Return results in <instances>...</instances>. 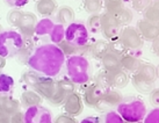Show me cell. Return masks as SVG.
Here are the masks:
<instances>
[{
	"label": "cell",
	"mask_w": 159,
	"mask_h": 123,
	"mask_svg": "<svg viewBox=\"0 0 159 123\" xmlns=\"http://www.w3.org/2000/svg\"><path fill=\"white\" fill-rule=\"evenodd\" d=\"M65 61L66 56L58 45L43 44L33 51L27 59V64L37 73L53 78L61 73Z\"/></svg>",
	"instance_id": "1"
},
{
	"label": "cell",
	"mask_w": 159,
	"mask_h": 123,
	"mask_svg": "<svg viewBox=\"0 0 159 123\" xmlns=\"http://www.w3.org/2000/svg\"><path fill=\"white\" fill-rule=\"evenodd\" d=\"M67 77L75 85H84L89 80V63L83 55L69 56L65 61Z\"/></svg>",
	"instance_id": "2"
},
{
	"label": "cell",
	"mask_w": 159,
	"mask_h": 123,
	"mask_svg": "<svg viewBox=\"0 0 159 123\" xmlns=\"http://www.w3.org/2000/svg\"><path fill=\"white\" fill-rule=\"evenodd\" d=\"M116 108L125 123H139L146 115L145 103L137 98H123Z\"/></svg>",
	"instance_id": "3"
},
{
	"label": "cell",
	"mask_w": 159,
	"mask_h": 123,
	"mask_svg": "<svg viewBox=\"0 0 159 123\" xmlns=\"http://www.w3.org/2000/svg\"><path fill=\"white\" fill-rule=\"evenodd\" d=\"M25 47V37L19 31L6 30L0 33V56L11 58L19 55Z\"/></svg>",
	"instance_id": "4"
},
{
	"label": "cell",
	"mask_w": 159,
	"mask_h": 123,
	"mask_svg": "<svg viewBox=\"0 0 159 123\" xmlns=\"http://www.w3.org/2000/svg\"><path fill=\"white\" fill-rule=\"evenodd\" d=\"M64 40L67 43L78 47V48L86 47L89 45V29L81 22H72L70 25H67V27L65 28Z\"/></svg>",
	"instance_id": "5"
},
{
	"label": "cell",
	"mask_w": 159,
	"mask_h": 123,
	"mask_svg": "<svg viewBox=\"0 0 159 123\" xmlns=\"http://www.w3.org/2000/svg\"><path fill=\"white\" fill-rule=\"evenodd\" d=\"M101 34L107 41H119V36L121 33V25L119 21L111 15L105 12L101 14Z\"/></svg>",
	"instance_id": "6"
},
{
	"label": "cell",
	"mask_w": 159,
	"mask_h": 123,
	"mask_svg": "<svg viewBox=\"0 0 159 123\" xmlns=\"http://www.w3.org/2000/svg\"><path fill=\"white\" fill-rule=\"evenodd\" d=\"M119 41L123 48L129 50H137L143 47V39L139 35L138 30L130 26H125L121 29Z\"/></svg>",
	"instance_id": "7"
},
{
	"label": "cell",
	"mask_w": 159,
	"mask_h": 123,
	"mask_svg": "<svg viewBox=\"0 0 159 123\" xmlns=\"http://www.w3.org/2000/svg\"><path fill=\"white\" fill-rule=\"evenodd\" d=\"M23 114L25 123H53L51 112L41 105L27 108Z\"/></svg>",
	"instance_id": "8"
},
{
	"label": "cell",
	"mask_w": 159,
	"mask_h": 123,
	"mask_svg": "<svg viewBox=\"0 0 159 123\" xmlns=\"http://www.w3.org/2000/svg\"><path fill=\"white\" fill-rule=\"evenodd\" d=\"M33 88L43 99L51 102L55 94H56V91H57V84H56V80H53L51 77H47V75H42Z\"/></svg>",
	"instance_id": "9"
},
{
	"label": "cell",
	"mask_w": 159,
	"mask_h": 123,
	"mask_svg": "<svg viewBox=\"0 0 159 123\" xmlns=\"http://www.w3.org/2000/svg\"><path fill=\"white\" fill-rule=\"evenodd\" d=\"M106 89L107 88L102 87L101 85H99L98 83L89 85L85 88L84 94H83V101L87 107L95 109L98 105L100 103V101L102 100L103 93Z\"/></svg>",
	"instance_id": "10"
},
{
	"label": "cell",
	"mask_w": 159,
	"mask_h": 123,
	"mask_svg": "<svg viewBox=\"0 0 159 123\" xmlns=\"http://www.w3.org/2000/svg\"><path fill=\"white\" fill-rule=\"evenodd\" d=\"M37 23L36 15L31 12H23L18 25L20 34L25 37V40H29L35 35V27Z\"/></svg>",
	"instance_id": "11"
},
{
	"label": "cell",
	"mask_w": 159,
	"mask_h": 123,
	"mask_svg": "<svg viewBox=\"0 0 159 123\" xmlns=\"http://www.w3.org/2000/svg\"><path fill=\"white\" fill-rule=\"evenodd\" d=\"M122 100H123V97H122V94L119 91L111 89V88H107L105 93H103L102 100L100 101V103L98 105L95 109L99 110V112L109 110L113 107H117Z\"/></svg>",
	"instance_id": "12"
},
{
	"label": "cell",
	"mask_w": 159,
	"mask_h": 123,
	"mask_svg": "<svg viewBox=\"0 0 159 123\" xmlns=\"http://www.w3.org/2000/svg\"><path fill=\"white\" fill-rule=\"evenodd\" d=\"M64 112L70 116H78L83 113L84 109V101L78 93H71L70 95H67V98L64 101Z\"/></svg>",
	"instance_id": "13"
},
{
	"label": "cell",
	"mask_w": 159,
	"mask_h": 123,
	"mask_svg": "<svg viewBox=\"0 0 159 123\" xmlns=\"http://www.w3.org/2000/svg\"><path fill=\"white\" fill-rule=\"evenodd\" d=\"M105 73H106V80L109 87L123 88L128 85L129 75L123 69L108 71V72H105Z\"/></svg>",
	"instance_id": "14"
},
{
	"label": "cell",
	"mask_w": 159,
	"mask_h": 123,
	"mask_svg": "<svg viewBox=\"0 0 159 123\" xmlns=\"http://www.w3.org/2000/svg\"><path fill=\"white\" fill-rule=\"evenodd\" d=\"M137 30L139 33V35L142 36V39H144L146 41H155L156 39L159 37V30L158 27L155 23L146 21V20H139L137 22Z\"/></svg>",
	"instance_id": "15"
},
{
	"label": "cell",
	"mask_w": 159,
	"mask_h": 123,
	"mask_svg": "<svg viewBox=\"0 0 159 123\" xmlns=\"http://www.w3.org/2000/svg\"><path fill=\"white\" fill-rule=\"evenodd\" d=\"M101 64L106 72L119 70L121 69V55L111 50L101 58Z\"/></svg>",
	"instance_id": "16"
},
{
	"label": "cell",
	"mask_w": 159,
	"mask_h": 123,
	"mask_svg": "<svg viewBox=\"0 0 159 123\" xmlns=\"http://www.w3.org/2000/svg\"><path fill=\"white\" fill-rule=\"evenodd\" d=\"M137 75L138 78L149 81V83H155L157 79V67L152 64H148V63H142L141 66L138 67V70L133 73Z\"/></svg>",
	"instance_id": "17"
},
{
	"label": "cell",
	"mask_w": 159,
	"mask_h": 123,
	"mask_svg": "<svg viewBox=\"0 0 159 123\" xmlns=\"http://www.w3.org/2000/svg\"><path fill=\"white\" fill-rule=\"evenodd\" d=\"M20 101L7 95H0V112L7 115H13L20 110Z\"/></svg>",
	"instance_id": "18"
},
{
	"label": "cell",
	"mask_w": 159,
	"mask_h": 123,
	"mask_svg": "<svg viewBox=\"0 0 159 123\" xmlns=\"http://www.w3.org/2000/svg\"><path fill=\"white\" fill-rule=\"evenodd\" d=\"M35 8L40 15L50 16L58 9V4L56 0H39L35 5Z\"/></svg>",
	"instance_id": "19"
},
{
	"label": "cell",
	"mask_w": 159,
	"mask_h": 123,
	"mask_svg": "<svg viewBox=\"0 0 159 123\" xmlns=\"http://www.w3.org/2000/svg\"><path fill=\"white\" fill-rule=\"evenodd\" d=\"M42 102H43V98L41 97L36 91H34V89L25 91L21 94V101H20V103L23 107H26V108H29V107H33V106H39Z\"/></svg>",
	"instance_id": "20"
},
{
	"label": "cell",
	"mask_w": 159,
	"mask_h": 123,
	"mask_svg": "<svg viewBox=\"0 0 159 123\" xmlns=\"http://www.w3.org/2000/svg\"><path fill=\"white\" fill-rule=\"evenodd\" d=\"M111 43L109 41L107 40H98L97 42H94L93 44H91V55L95 59H100L106 55L107 52L111 51Z\"/></svg>",
	"instance_id": "21"
},
{
	"label": "cell",
	"mask_w": 159,
	"mask_h": 123,
	"mask_svg": "<svg viewBox=\"0 0 159 123\" xmlns=\"http://www.w3.org/2000/svg\"><path fill=\"white\" fill-rule=\"evenodd\" d=\"M142 62L133 55H121V69H123L125 72L135 73L138 67L141 66Z\"/></svg>",
	"instance_id": "22"
},
{
	"label": "cell",
	"mask_w": 159,
	"mask_h": 123,
	"mask_svg": "<svg viewBox=\"0 0 159 123\" xmlns=\"http://www.w3.org/2000/svg\"><path fill=\"white\" fill-rule=\"evenodd\" d=\"M56 19L61 25H70L75 20V11L70 6H61L56 11Z\"/></svg>",
	"instance_id": "23"
},
{
	"label": "cell",
	"mask_w": 159,
	"mask_h": 123,
	"mask_svg": "<svg viewBox=\"0 0 159 123\" xmlns=\"http://www.w3.org/2000/svg\"><path fill=\"white\" fill-rule=\"evenodd\" d=\"M111 15L119 21L121 27L128 26L134 19V14H133V12H131V9L127 8V7H124V6L122 8H120L119 11H116L115 13H113Z\"/></svg>",
	"instance_id": "24"
},
{
	"label": "cell",
	"mask_w": 159,
	"mask_h": 123,
	"mask_svg": "<svg viewBox=\"0 0 159 123\" xmlns=\"http://www.w3.org/2000/svg\"><path fill=\"white\" fill-rule=\"evenodd\" d=\"M131 81H133L134 87L136 88L138 92L143 93V94H150L153 91V88H155V83L145 81V80L138 78L135 75H133V77H131Z\"/></svg>",
	"instance_id": "25"
},
{
	"label": "cell",
	"mask_w": 159,
	"mask_h": 123,
	"mask_svg": "<svg viewBox=\"0 0 159 123\" xmlns=\"http://www.w3.org/2000/svg\"><path fill=\"white\" fill-rule=\"evenodd\" d=\"M53 26H55V23H53V21L51 19H49V18L42 19V20L37 21V23H36L35 35H37V36L49 35L51 29L53 28Z\"/></svg>",
	"instance_id": "26"
},
{
	"label": "cell",
	"mask_w": 159,
	"mask_h": 123,
	"mask_svg": "<svg viewBox=\"0 0 159 123\" xmlns=\"http://www.w3.org/2000/svg\"><path fill=\"white\" fill-rule=\"evenodd\" d=\"M14 87V79L8 75L0 73V95H7Z\"/></svg>",
	"instance_id": "27"
},
{
	"label": "cell",
	"mask_w": 159,
	"mask_h": 123,
	"mask_svg": "<svg viewBox=\"0 0 159 123\" xmlns=\"http://www.w3.org/2000/svg\"><path fill=\"white\" fill-rule=\"evenodd\" d=\"M50 40L52 42L53 44H56L57 45L58 43H61L62 41H64V36H65V28L63 25L61 23H58V25H55L53 28L51 29L50 31Z\"/></svg>",
	"instance_id": "28"
},
{
	"label": "cell",
	"mask_w": 159,
	"mask_h": 123,
	"mask_svg": "<svg viewBox=\"0 0 159 123\" xmlns=\"http://www.w3.org/2000/svg\"><path fill=\"white\" fill-rule=\"evenodd\" d=\"M87 29L92 33H99L101 30V14H91L87 19Z\"/></svg>",
	"instance_id": "29"
},
{
	"label": "cell",
	"mask_w": 159,
	"mask_h": 123,
	"mask_svg": "<svg viewBox=\"0 0 159 123\" xmlns=\"http://www.w3.org/2000/svg\"><path fill=\"white\" fill-rule=\"evenodd\" d=\"M102 7V0H84V8L89 14H97Z\"/></svg>",
	"instance_id": "30"
},
{
	"label": "cell",
	"mask_w": 159,
	"mask_h": 123,
	"mask_svg": "<svg viewBox=\"0 0 159 123\" xmlns=\"http://www.w3.org/2000/svg\"><path fill=\"white\" fill-rule=\"evenodd\" d=\"M41 75H42L37 73L35 71H26L22 75V80H23V83L27 84L28 86L34 87L36 85V83L39 81V79L41 78Z\"/></svg>",
	"instance_id": "31"
},
{
	"label": "cell",
	"mask_w": 159,
	"mask_h": 123,
	"mask_svg": "<svg viewBox=\"0 0 159 123\" xmlns=\"http://www.w3.org/2000/svg\"><path fill=\"white\" fill-rule=\"evenodd\" d=\"M123 2H124V0H103L106 12L109 14L115 13L116 11H119L120 8H122L124 6Z\"/></svg>",
	"instance_id": "32"
},
{
	"label": "cell",
	"mask_w": 159,
	"mask_h": 123,
	"mask_svg": "<svg viewBox=\"0 0 159 123\" xmlns=\"http://www.w3.org/2000/svg\"><path fill=\"white\" fill-rule=\"evenodd\" d=\"M22 11H20L18 8H14L12 11H9L7 14V22L9 23V26L12 27H18L19 21L22 16Z\"/></svg>",
	"instance_id": "33"
},
{
	"label": "cell",
	"mask_w": 159,
	"mask_h": 123,
	"mask_svg": "<svg viewBox=\"0 0 159 123\" xmlns=\"http://www.w3.org/2000/svg\"><path fill=\"white\" fill-rule=\"evenodd\" d=\"M143 15H144V20L151 22V23L157 25V23L159 22V14L157 13V11L153 8L152 5L149 6V7L143 12Z\"/></svg>",
	"instance_id": "34"
},
{
	"label": "cell",
	"mask_w": 159,
	"mask_h": 123,
	"mask_svg": "<svg viewBox=\"0 0 159 123\" xmlns=\"http://www.w3.org/2000/svg\"><path fill=\"white\" fill-rule=\"evenodd\" d=\"M102 123H125L123 121V119L120 116V114L114 110H109L107 112L105 116H103V122Z\"/></svg>",
	"instance_id": "35"
},
{
	"label": "cell",
	"mask_w": 159,
	"mask_h": 123,
	"mask_svg": "<svg viewBox=\"0 0 159 123\" xmlns=\"http://www.w3.org/2000/svg\"><path fill=\"white\" fill-rule=\"evenodd\" d=\"M153 0H131L133 9L136 12H144L149 6H151Z\"/></svg>",
	"instance_id": "36"
},
{
	"label": "cell",
	"mask_w": 159,
	"mask_h": 123,
	"mask_svg": "<svg viewBox=\"0 0 159 123\" xmlns=\"http://www.w3.org/2000/svg\"><path fill=\"white\" fill-rule=\"evenodd\" d=\"M143 123H159V108L149 112L143 120Z\"/></svg>",
	"instance_id": "37"
},
{
	"label": "cell",
	"mask_w": 159,
	"mask_h": 123,
	"mask_svg": "<svg viewBox=\"0 0 159 123\" xmlns=\"http://www.w3.org/2000/svg\"><path fill=\"white\" fill-rule=\"evenodd\" d=\"M53 123H78L77 120L73 117V116H70V115H58L56 119L53 120Z\"/></svg>",
	"instance_id": "38"
},
{
	"label": "cell",
	"mask_w": 159,
	"mask_h": 123,
	"mask_svg": "<svg viewBox=\"0 0 159 123\" xmlns=\"http://www.w3.org/2000/svg\"><path fill=\"white\" fill-rule=\"evenodd\" d=\"M150 103L155 108H159V88H153L150 93Z\"/></svg>",
	"instance_id": "39"
},
{
	"label": "cell",
	"mask_w": 159,
	"mask_h": 123,
	"mask_svg": "<svg viewBox=\"0 0 159 123\" xmlns=\"http://www.w3.org/2000/svg\"><path fill=\"white\" fill-rule=\"evenodd\" d=\"M11 123H25V114L19 110L11 115Z\"/></svg>",
	"instance_id": "40"
},
{
	"label": "cell",
	"mask_w": 159,
	"mask_h": 123,
	"mask_svg": "<svg viewBox=\"0 0 159 123\" xmlns=\"http://www.w3.org/2000/svg\"><path fill=\"white\" fill-rule=\"evenodd\" d=\"M9 6H12L14 8H20V7H23L28 4L29 0H5Z\"/></svg>",
	"instance_id": "41"
},
{
	"label": "cell",
	"mask_w": 159,
	"mask_h": 123,
	"mask_svg": "<svg viewBox=\"0 0 159 123\" xmlns=\"http://www.w3.org/2000/svg\"><path fill=\"white\" fill-rule=\"evenodd\" d=\"M152 51H153L156 56L159 57V37L156 39L155 41H152Z\"/></svg>",
	"instance_id": "42"
},
{
	"label": "cell",
	"mask_w": 159,
	"mask_h": 123,
	"mask_svg": "<svg viewBox=\"0 0 159 123\" xmlns=\"http://www.w3.org/2000/svg\"><path fill=\"white\" fill-rule=\"evenodd\" d=\"M79 123H100V122H99V119H98V117L89 116V117H86V119L81 120Z\"/></svg>",
	"instance_id": "43"
},
{
	"label": "cell",
	"mask_w": 159,
	"mask_h": 123,
	"mask_svg": "<svg viewBox=\"0 0 159 123\" xmlns=\"http://www.w3.org/2000/svg\"><path fill=\"white\" fill-rule=\"evenodd\" d=\"M0 123H11V116L0 112Z\"/></svg>",
	"instance_id": "44"
},
{
	"label": "cell",
	"mask_w": 159,
	"mask_h": 123,
	"mask_svg": "<svg viewBox=\"0 0 159 123\" xmlns=\"http://www.w3.org/2000/svg\"><path fill=\"white\" fill-rule=\"evenodd\" d=\"M6 65V58H4L2 56H0V70H2Z\"/></svg>",
	"instance_id": "45"
},
{
	"label": "cell",
	"mask_w": 159,
	"mask_h": 123,
	"mask_svg": "<svg viewBox=\"0 0 159 123\" xmlns=\"http://www.w3.org/2000/svg\"><path fill=\"white\" fill-rule=\"evenodd\" d=\"M152 6H153V8L157 11V13L159 14V0H155V1L152 2Z\"/></svg>",
	"instance_id": "46"
},
{
	"label": "cell",
	"mask_w": 159,
	"mask_h": 123,
	"mask_svg": "<svg viewBox=\"0 0 159 123\" xmlns=\"http://www.w3.org/2000/svg\"><path fill=\"white\" fill-rule=\"evenodd\" d=\"M157 78H159V65L157 66Z\"/></svg>",
	"instance_id": "47"
},
{
	"label": "cell",
	"mask_w": 159,
	"mask_h": 123,
	"mask_svg": "<svg viewBox=\"0 0 159 123\" xmlns=\"http://www.w3.org/2000/svg\"><path fill=\"white\" fill-rule=\"evenodd\" d=\"M157 27H158V30H159V22L157 23Z\"/></svg>",
	"instance_id": "48"
}]
</instances>
